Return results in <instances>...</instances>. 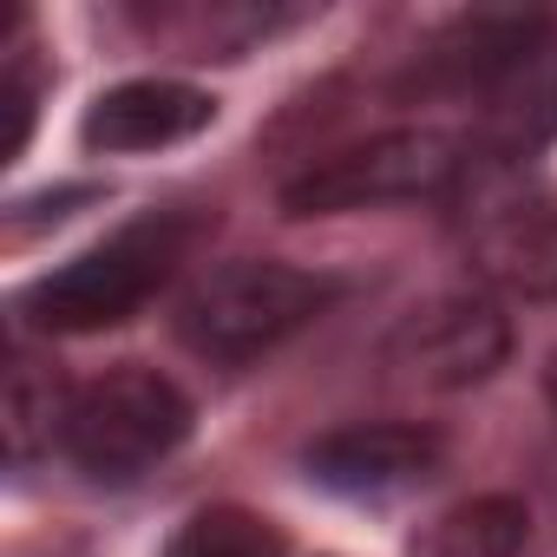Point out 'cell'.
Masks as SVG:
<instances>
[{
	"label": "cell",
	"mask_w": 557,
	"mask_h": 557,
	"mask_svg": "<svg viewBox=\"0 0 557 557\" xmlns=\"http://www.w3.org/2000/svg\"><path fill=\"white\" fill-rule=\"evenodd\" d=\"M197 243V216H145V223H125L119 236L92 243L86 256L60 262L53 275L21 296V315L47 335H99V329H119L132 322L158 289L164 275L190 256Z\"/></svg>",
	"instance_id": "1"
},
{
	"label": "cell",
	"mask_w": 557,
	"mask_h": 557,
	"mask_svg": "<svg viewBox=\"0 0 557 557\" xmlns=\"http://www.w3.org/2000/svg\"><path fill=\"white\" fill-rule=\"evenodd\" d=\"M342 296L335 275L275 262V256H243L210 275H197L190 296L177 302V335L203 361H256L302 335L329 302Z\"/></svg>",
	"instance_id": "2"
},
{
	"label": "cell",
	"mask_w": 557,
	"mask_h": 557,
	"mask_svg": "<svg viewBox=\"0 0 557 557\" xmlns=\"http://www.w3.org/2000/svg\"><path fill=\"white\" fill-rule=\"evenodd\" d=\"M466 171H472V138L440 132V125H394L348 151H329L302 177H289L283 210L289 216H348V210H381V203H420V197H446Z\"/></svg>",
	"instance_id": "3"
},
{
	"label": "cell",
	"mask_w": 557,
	"mask_h": 557,
	"mask_svg": "<svg viewBox=\"0 0 557 557\" xmlns=\"http://www.w3.org/2000/svg\"><path fill=\"white\" fill-rule=\"evenodd\" d=\"M190 400L171 374L158 368H106L99 381L73 387V407H66V426H60V453L86 472V479H106V485H125L151 466H164L184 440H190Z\"/></svg>",
	"instance_id": "4"
},
{
	"label": "cell",
	"mask_w": 557,
	"mask_h": 557,
	"mask_svg": "<svg viewBox=\"0 0 557 557\" xmlns=\"http://www.w3.org/2000/svg\"><path fill=\"white\" fill-rule=\"evenodd\" d=\"M505 355H511V322L492 296H440V302L413 309L381 348L387 374L420 394L479 387L505 368Z\"/></svg>",
	"instance_id": "5"
},
{
	"label": "cell",
	"mask_w": 557,
	"mask_h": 557,
	"mask_svg": "<svg viewBox=\"0 0 557 557\" xmlns=\"http://www.w3.org/2000/svg\"><path fill=\"white\" fill-rule=\"evenodd\" d=\"M466 262L498 296L557 302V190H531V184L485 190L466 230Z\"/></svg>",
	"instance_id": "6"
},
{
	"label": "cell",
	"mask_w": 557,
	"mask_h": 557,
	"mask_svg": "<svg viewBox=\"0 0 557 557\" xmlns=\"http://www.w3.org/2000/svg\"><path fill=\"white\" fill-rule=\"evenodd\" d=\"M446 440L413 420H355L302 446V472L342 498H394L440 472Z\"/></svg>",
	"instance_id": "7"
},
{
	"label": "cell",
	"mask_w": 557,
	"mask_h": 557,
	"mask_svg": "<svg viewBox=\"0 0 557 557\" xmlns=\"http://www.w3.org/2000/svg\"><path fill=\"white\" fill-rule=\"evenodd\" d=\"M550 40L544 14H518V8H479L459 14L453 27H440L413 66L420 92H459V99H492L537 47Z\"/></svg>",
	"instance_id": "8"
},
{
	"label": "cell",
	"mask_w": 557,
	"mask_h": 557,
	"mask_svg": "<svg viewBox=\"0 0 557 557\" xmlns=\"http://www.w3.org/2000/svg\"><path fill=\"white\" fill-rule=\"evenodd\" d=\"M216 119V99L184 86V79H125L112 92H99L79 119V138L92 151H164L197 138Z\"/></svg>",
	"instance_id": "9"
},
{
	"label": "cell",
	"mask_w": 557,
	"mask_h": 557,
	"mask_svg": "<svg viewBox=\"0 0 557 557\" xmlns=\"http://www.w3.org/2000/svg\"><path fill=\"white\" fill-rule=\"evenodd\" d=\"M550 132H557V34L485 99V151L505 164L544 145Z\"/></svg>",
	"instance_id": "10"
},
{
	"label": "cell",
	"mask_w": 557,
	"mask_h": 557,
	"mask_svg": "<svg viewBox=\"0 0 557 557\" xmlns=\"http://www.w3.org/2000/svg\"><path fill=\"white\" fill-rule=\"evenodd\" d=\"M73 394L60 387V374L34 355H8V381H0V433H8V459L27 466L40 446H60Z\"/></svg>",
	"instance_id": "11"
},
{
	"label": "cell",
	"mask_w": 557,
	"mask_h": 557,
	"mask_svg": "<svg viewBox=\"0 0 557 557\" xmlns=\"http://www.w3.org/2000/svg\"><path fill=\"white\" fill-rule=\"evenodd\" d=\"M524 537H531V511L505 492H485V498L453 505L426 531L420 557H524Z\"/></svg>",
	"instance_id": "12"
},
{
	"label": "cell",
	"mask_w": 557,
	"mask_h": 557,
	"mask_svg": "<svg viewBox=\"0 0 557 557\" xmlns=\"http://www.w3.org/2000/svg\"><path fill=\"white\" fill-rule=\"evenodd\" d=\"M164 557H283V531L243 505H210L171 537Z\"/></svg>",
	"instance_id": "13"
},
{
	"label": "cell",
	"mask_w": 557,
	"mask_h": 557,
	"mask_svg": "<svg viewBox=\"0 0 557 557\" xmlns=\"http://www.w3.org/2000/svg\"><path fill=\"white\" fill-rule=\"evenodd\" d=\"M0 106H8V138H0V158H21V145H27V132H34V79L21 73V60H8Z\"/></svg>",
	"instance_id": "14"
},
{
	"label": "cell",
	"mask_w": 557,
	"mask_h": 557,
	"mask_svg": "<svg viewBox=\"0 0 557 557\" xmlns=\"http://www.w3.org/2000/svg\"><path fill=\"white\" fill-rule=\"evenodd\" d=\"M550 400H557V361H550Z\"/></svg>",
	"instance_id": "15"
}]
</instances>
